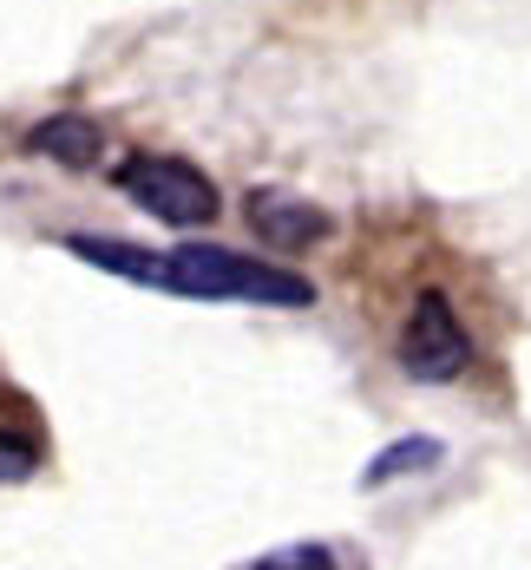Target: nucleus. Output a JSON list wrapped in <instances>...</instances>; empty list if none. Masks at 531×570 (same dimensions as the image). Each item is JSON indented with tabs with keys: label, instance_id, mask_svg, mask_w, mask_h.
<instances>
[{
	"label": "nucleus",
	"instance_id": "1",
	"mask_svg": "<svg viewBox=\"0 0 531 570\" xmlns=\"http://www.w3.org/2000/svg\"><path fill=\"white\" fill-rule=\"evenodd\" d=\"M158 283L171 295H197V302H269V308H308L315 283L276 269V263H256V256H236L217 243H184L158 263Z\"/></svg>",
	"mask_w": 531,
	"mask_h": 570
},
{
	"label": "nucleus",
	"instance_id": "2",
	"mask_svg": "<svg viewBox=\"0 0 531 570\" xmlns=\"http://www.w3.org/2000/svg\"><path fill=\"white\" fill-rule=\"evenodd\" d=\"M118 190L131 204H145L158 224H177V229H197L217 217V184L184 165V158H158V151H138L118 165Z\"/></svg>",
	"mask_w": 531,
	"mask_h": 570
},
{
	"label": "nucleus",
	"instance_id": "3",
	"mask_svg": "<svg viewBox=\"0 0 531 570\" xmlns=\"http://www.w3.org/2000/svg\"><path fill=\"white\" fill-rule=\"evenodd\" d=\"M466 361H472V342L460 328V315H453V302L440 288H426L413 302L407 328H401V367L413 381H453V374H466Z\"/></svg>",
	"mask_w": 531,
	"mask_h": 570
},
{
	"label": "nucleus",
	"instance_id": "4",
	"mask_svg": "<svg viewBox=\"0 0 531 570\" xmlns=\"http://www.w3.org/2000/svg\"><path fill=\"white\" fill-rule=\"evenodd\" d=\"M249 224H256L263 243H276V249H302V243L328 236V217L315 204H295V197H276V190H256L249 197Z\"/></svg>",
	"mask_w": 531,
	"mask_h": 570
},
{
	"label": "nucleus",
	"instance_id": "5",
	"mask_svg": "<svg viewBox=\"0 0 531 570\" xmlns=\"http://www.w3.org/2000/svg\"><path fill=\"white\" fill-rule=\"evenodd\" d=\"M27 151L33 158H59V165H92L106 151V138H99L92 118H47V125L27 131Z\"/></svg>",
	"mask_w": 531,
	"mask_h": 570
},
{
	"label": "nucleus",
	"instance_id": "6",
	"mask_svg": "<svg viewBox=\"0 0 531 570\" xmlns=\"http://www.w3.org/2000/svg\"><path fill=\"white\" fill-rule=\"evenodd\" d=\"M66 249H72V256H86V263H99V269L138 276V283H158V256H145V249H131V243H106V236H72Z\"/></svg>",
	"mask_w": 531,
	"mask_h": 570
},
{
	"label": "nucleus",
	"instance_id": "7",
	"mask_svg": "<svg viewBox=\"0 0 531 570\" xmlns=\"http://www.w3.org/2000/svg\"><path fill=\"white\" fill-rule=\"evenodd\" d=\"M433 459H440V440H401V446H387V453L361 472V485H387V479H401L413 465H433Z\"/></svg>",
	"mask_w": 531,
	"mask_h": 570
},
{
	"label": "nucleus",
	"instance_id": "8",
	"mask_svg": "<svg viewBox=\"0 0 531 570\" xmlns=\"http://www.w3.org/2000/svg\"><path fill=\"white\" fill-rule=\"evenodd\" d=\"M33 465H40L33 440H20V433H0V485H20Z\"/></svg>",
	"mask_w": 531,
	"mask_h": 570
},
{
	"label": "nucleus",
	"instance_id": "9",
	"mask_svg": "<svg viewBox=\"0 0 531 570\" xmlns=\"http://www.w3.org/2000/svg\"><path fill=\"white\" fill-rule=\"evenodd\" d=\"M256 570H335V558L322 544H289V551H269Z\"/></svg>",
	"mask_w": 531,
	"mask_h": 570
}]
</instances>
